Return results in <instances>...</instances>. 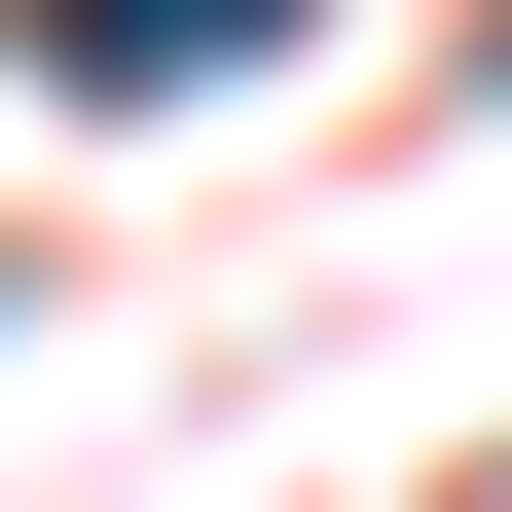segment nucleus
<instances>
[{"label":"nucleus","instance_id":"f257e3e1","mask_svg":"<svg viewBox=\"0 0 512 512\" xmlns=\"http://www.w3.org/2000/svg\"><path fill=\"white\" fill-rule=\"evenodd\" d=\"M293 0H37V74H110V110H183V74H256Z\"/></svg>","mask_w":512,"mask_h":512}]
</instances>
